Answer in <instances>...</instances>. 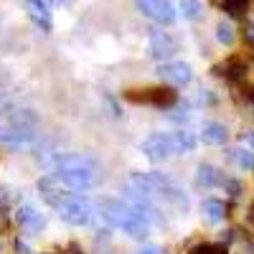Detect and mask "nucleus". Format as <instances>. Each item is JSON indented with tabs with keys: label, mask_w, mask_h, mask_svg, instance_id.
<instances>
[{
	"label": "nucleus",
	"mask_w": 254,
	"mask_h": 254,
	"mask_svg": "<svg viewBox=\"0 0 254 254\" xmlns=\"http://www.w3.org/2000/svg\"><path fill=\"white\" fill-rule=\"evenodd\" d=\"M178 10L186 20H198L203 15V5L201 0H178Z\"/></svg>",
	"instance_id": "nucleus-17"
},
{
	"label": "nucleus",
	"mask_w": 254,
	"mask_h": 254,
	"mask_svg": "<svg viewBox=\"0 0 254 254\" xmlns=\"http://www.w3.org/2000/svg\"><path fill=\"white\" fill-rule=\"evenodd\" d=\"M196 181H198V186H203V188H216V186H224V183H226V176L219 171L216 165L201 163V165H198V173H196Z\"/></svg>",
	"instance_id": "nucleus-12"
},
{
	"label": "nucleus",
	"mask_w": 254,
	"mask_h": 254,
	"mask_svg": "<svg viewBox=\"0 0 254 254\" xmlns=\"http://www.w3.org/2000/svg\"><path fill=\"white\" fill-rule=\"evenodd\" d=\"M147 51H150L153 59H168L178 51V44L171 33L165 31H153L150 38H147Z\"/></svg>",
	"instance_id": "nucleus-9"
},
{
	"label": "nucleus",
	"mask_w": 254,
	"mask_h": 254,
	"mask_svg": "<svg viewBox=\"0 0 254 254\" xmlns=\"http://www.w3.org/2000/svg\"><path fill=\"white\" fill-rule=\"evenodd\" d=\"M26 8H28V15H31L33 23L44 33H51L54 20H51V10H49L46 0H26Z\"/></svg>",
	"instance_id": "nucleus-11"
},
{
	"label": "nucleus",
	"mask_w": 254,
	"mask_h": 254,
	"mask_svg": "<svg viewBox=\"0 0 254 254\" xmlns=\"http://www.w3.org/2000/svg\"><path fill=\"white\" fill-rule=\"evenodd\" d=\"M5 84V69H3V64H0V87Z\"/></svg>",
	"instance_id": "nucleus-20"
},
{
	"label": "nucleus",
	"mask_w": 254,
	"mask_h": 254,
	"mask_svg": "<svg viewBox=\"0 0 254 254\" xmlns=\"http://www.w3.org/2000/svg\"><path fill=\"white\" fill-rule=\"evenodd\" d=\"M36 142V132L33 127L26 122H3L0 125V147L8 150H26Z\"/></svg>",
	"instance_id": "nucleus-5"
},
{
	"label": "nucleus",
	"mask_w": 254,
	"mask_h": 254,
	"mask_svg": "<svg viewBox=\"0 0 254 254\" xmlns=\"http://www.w3.org/2000/svg\"><path fill=\"white\" fill-rule=\"evenodd\" d=\"M15 219H18V224L23 226L26 231H31V234H36V231H41L46 226V219H44V214L36 208V206H31V203H23V206H18V211H15Z\"/></svg>",
	"instance_id": "nucleus-10"
},
{
	"label": "nucleus",
	"mask_w": 254,
	"mask_h": 254,
	"mask_svg": "<svg viewBox=\"0 0 254 254\" xmlns=\"http://www.w3.org/2000/svg\"><path fill=\"white\" fill-rule=\"evenodd\" d=\"M137 254H160V249L158 247H142Z\"/></svg>",
	"instance_id": "nucleus-19"
},
{
	"label": "nucleus",
	"mask_w": 254,
	"mask_h": 254,
	"mask_svg": "<svg viewBox=\"0 0 254 254\" xmlns=\"http://www.w3.org/2000/svg\"><path fill=\"white\" fill-rule=\"evenodd\" d=\"M46 3H56V5H61V3H66V0H46Z\"/></svg>",
	"instance_id": "nucleus-22"
},
{
	"label": "nucleus",
	"mask_w": 254,
	"mask_h": 254,
	"mask_svg": "<svg viewBox=\"0 0 254 254\" xmlns=\"http://www.w3.org/2000/svg\"><path fill=\"white\" fill-rule=\"evenodd\" d=\"M140 153L150 160V163H163L168 158H173L176 150H173V137L171 132H153L147 135L142 142H140Z\"/></svg>",
	"instance_id": "nucleus-6"
},
{
	"label": "nucleus",
	"mask_w": 254,
	"mask_h": 254,
	"mask_svg": "<svg viewBox=\"0 0 254 254\" xmlns=\"http://www.w3.org/2000/svg\"><path fill=\"white\" fill-rule=\"evenodd\" d=\"M135 5L145 18L155 20L160 26H171L176 20V8L171 0H135Z\"/></svg>",
	"instance_id": "nucleus-7"
},
{
	"label": "nucleus",
	"mask_w": 254,
	"mask_h": 254,
	"mask_svg": "<svg viewBox=\"0 0 254 254\" xmlns=\"http://www.w3.org/2000/svg\"><path fill=\"white\" fill-rule=\"evenodd\" d=\"M229 158L234 160L239 171H254V150H249V147H231Z\"/></svg>",
	"instance_id": "nucleus-16"
},
{
	"label": "nucleus",
	"mask_w": 254,
	"mask_h": 254,
	"mask_svg": "<svg viewBox=\"0 0 254 254\" xmlns=\"http://www.w3.org/2000/svg\"><path fill=\"white\" fill-rule=\"evenodd\" d=\"M54 178L69 190H89L94 188V160L81 153H64L51 158Z\"/></svg>",
	"instance_id": "nucleus-3"
},
{
	"label": "nucleus",
	"mask_w": 254,
	"mask_h": 254,
	"mask_svg": "<svg viewBox=\"0 0 254 254\" xmlns=\"http://www.w3.org/2000/svg\"><path fill=\"white\" fill-rule=\"evenodd\" d=\"M171 137H173V150H176V155H190L198 147V137L193 135V132H188V130H176V132H171Z\"/></svg>",
	"instance_id": "nucleus-14"
},
{
	"label": "nucleus",
	"mask_w": 254,
	"mask_h": 254,
	"mask_svg": "<svg viewBox=\"0 0 254 254\" xmlns=\"http://www.w3.org/2000/svg\"><path fill=\"white\" fill-rule=\"evenodd\" d=\"M97 208H99V216L107 221L112 229L122 231L125 237L137 239V242L150 237V221L142 216V211L132 201H125V198H102L97 203Z\"/></svg>",
	"instance_id": "nucleus-2"
},
{
	"label": "nucleus",
	"mask_w": 254,
	"mask_h": 254,
	"mask_svg": "<svg viewBox=\"0 0 254 254\" xmlns=\"http://www.w3.org/2000/svg\"><path fill=\"white\" fill-rule=\"evenodd\" d=\"M130 186L142 198H155V201H163V203H173L178 208H188L186 190L163 173H135L130 178Z\"/></svg>",
	"instance_id": "nucleus-4"
},
{
	"label": "nucleus",
	"mask_w": 254,
	"mask_h": 254,
	"mask_svg": "<svg viewBox=\"0 0 254 254\" xmlns=\"http://www.w3.org/2000/svg\"><path fill=\"white\" fill-rule=\"evenodd\" d=\"M201 211H203L206 221H211V224H221L224 216H226V206H224V201H219V198H206V201L201 203Z\"/></svg>",
	"instance_id": "nucleus-15"
},
{
	"label": "nucleus",
	"mask_w": 254,
	"mask_h": 254,
	"mask_svg": "<svg viewBox=\"0 0 254 254\" xmlns=\"http://www.w3.org/2000/svg\"><path fill=\"white\" fill-rule=\"evenodd\" d=\"M247 140H249V142H252V145H254V130H252V132H249V135H247Z\"/></svg>",
	"instance_id": "nucleus-21"
},
{
	"label": "nucleus",
	"mask_w": 254,
	"mask_h": 254,
	"mask_svg": "<svg viewBox=\"0 0 254 254\" xmlns=\"http://www.w3.org/2000/svg\"><path fill=\"white\" fill-rule=\"evenodd\" d=\"M201 142L203 145H224L229 140V130H226V125L221 122H206L201 127Z\"/></svg>",
	"instance_id": "nucleus-13"
},
{
	"label": "nucleus",
	"mask_w": 254,
	"mask_h": 254,
	"mask_svg": "<svg viewBox=\"0 0 254 254\" xmlns=\"http://www.w3.org/2000/svg\"><path fill=\"white\" fill-rule=\"evenodd\" d=\"M158 79L168 81V84H176V87H186V84L193 79V69H190V64L186 61H165L158 66Z\"/></svg>",
	"instance_id": "nucleus-8"
},
{
	"label": "nucleus",
	"mask_w": 254,
	"mask_h": 254,
	"mask_svg": "<svg viewBox=\"0 0 254 254\" xmlns=\"http://www.w3.org/2000/svg\"><path fill=\"white\" fill-rule=\"evenodd\" d=\"M234 26L229 23V20H219L216 23V41L221 46H234Z\"/></svg>",
	"instance_id": "nucleus-18"
},
{
	"label": "nucleus",
	"mask_w": 254,
	"mask_h": 254,
	"mask_svg": "<svg viewBox=\"0 0 254 254\" xmlns=\"http://www.w3.org/2000/svg\"><path fill=\"white\" fill-rule=\"evenodd\" d=\"M38 190L44 201L59 214L61 221H66L69 226H87L94 216V208L89 201H84L81 196H74L69 193V188L54 178V176H46L44 181H38Z\"/></svg>",
	"instance_id": "nucleus-1"
}]
</instances>
